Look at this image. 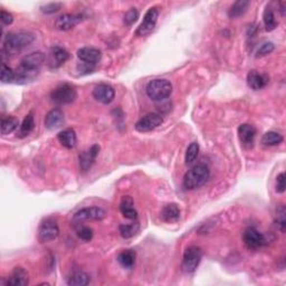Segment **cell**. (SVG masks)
I'll return each instance as SVG.
<instances>
[{
	"label": "cell",
	"mask_w": 286,
	"mask_h": 286,
	"mask_svg": "<svg viewBox=\"0 0 286 286\" xmlns=\"http://www.w3.org/2000/svg\"><path fill=\"white\" fill-rule=\"evenodd\" d=\"M44 62H45V55L42 51H33L24 56L21 65L15 72L16 82L25 84L27 82L33 81L37 76V73L39 74V69Z\"/></svg>",
	"instance_id": "obj_1"
},
{
	"label": "cell",
	"mask_w": 286,
	"mask_h": 286,
	"mask_svg": "<svg viewBox=\"0 0 286 286\" xmlns=\"http://www.w3.org/2000/svg\"><path fill=\"white\" fill-rule=\"evenodd\" d=\"M35 41V35L28 31H19V33H9L3 39L2 53L15 55L22 51L24 48L28 47Z\"/></svg>",
	"instance_id": "obj_2"
},
{
	"label": "cell",
	"mask_w": 286,
	"mask_h": 286,
	"mask_svg": "<svg viewBox=\"0 0 286 286\" xmlns=\"http://www.w3.org/2000/svg\"><path fill=\"white\" fill-rule=\"evenodd\" d=\"M210 170L205 164H198L188 170L184 177V187L187 190H194L207 184Z\"/></svg>",
	"instance_id": "obj_3"
},
{
	"label": "cell",
	"mask_w": 286,
	"mask_h": 286,
	"mask_svg": "<svg viewBox=\"0 0 286 286\" xmlns=\"http://www.w3.org/2000/svg\"><path fill=\"white\" fill-rule=\"evenodd\" d=\"M145 92L152 101L160 102L168 98L172 93V84L168 79L157 78L148 83Z\"/></svg>",
	"instance_id": "obj_4"
},
{
	"label": "cell",
	"mask_w": 286,
	"mask_h": 286,
	"mask_svg": "<svg viewBox=\"0 0 286 286\" xmlns=\"http://www.w3.org/2000/svg\"><path fill=\"white\" fill-rule=\"evenodd\" d=\"M202 258V250L197 246H190L185 250L184 258H182L181 268L185 273H193L200 264Z\"/></svg>",
	"instance_id": "obj_5"
},
{
	"label": "cell",
	"mask_w": 286,
	"mask_h": 286,
	"mask_svg": "<svg viewBox=\"0 0 286 286\" xmlns=\"http://www.w3.org/2000/svg\"><path fill=\"white\" fill-rule=\"evenodd\" d=\"M76 97H77L76 90L70 84L58 85L56 89L53 90V92L50 93L51 101L59 105L71 104V103H73L76 100Z\"/></svg>",
	"instance_id": "obj_6"
},
{
	"label": "cell",
	"mask_w": 286,
	"mask_h": 286,
	"mask_svg": "<svg viewBox=\"0 0 286 286\" xmlns=\"http://www.w3.org/2000/svg\"><path fill=\"white\" fill-rule=\"evenodd\" d=\"M59 235V227L56 220L53 218L44 219L38 228V239L41 243H48L56 239Z\"/></svg>",
	"instance_id": "obj_7"
},
{
	"label": "cell",
	"mask_w": 286,
	"mask_h": 286,
	"mask_svg": "<svg viewBox=\"0 0 286 286\" xmlns=\"http://www.w3.org/2000/svg\"><path fill=\"white\" fill-rule=\"evenodd\" d=\"M158 17H159V11L157 8H154V7L150 8V9L145 13L141 25L139 26L138 29L136 30L137 37H144V36H148L151 31L154 29V27H156Z\"/></svg>",
	"instance_id": "obj_8"
},
{
	"label": "cell",
	"mask_w": 286,
	"mask_h": 286,
	"mask_svg": "<svg viewBox=\"0 0 286 286\" xmlns=\"http://www.w3.org/2000/svg\"><path fill=\"white\" fill-rule=\"evenodd\" d=\"M243 238L246 247L248 249H258L263 247V246L267 243L266 237L263 234L258 232V230L254 227H249L246 229Z\"/></svg>",
	"instance_id": "obj_9"
},
{
	"label": "cell",
	"mask_w": 286,
	"mask_h": 286,
	"mask_svg": "<svg viewBox=\"0 0 286 286\" xmlns=\"http://www.w3.org/2000/svg\"><path fill=\"white\" fill-rule=\"evenodd\" d=\"M162 123H164V118L160 114L150 113L136 123V130L138 132H149V131L157 129Z\"/></svg>",
	"instance_id": "obj_10"
},
{
	"label": "cell",
	"mask_w": 286,
	"mask_h": 286,
	"mask_svg": "<svg viewBox=\"0 0 286 286\" xmlns=\"http://www.w3.org/2000/svg\"><path fill=\"white\" fill-rule=\"evenodd\" d=\"M105 210L101 207L83 208L74 214V221L82 222L84 220H102L105 217Z\"/></svg>",
	"instance_id": "obj_11"
},
{
	"label": "cell",
	"mask_w": 286,
	"mask_h": 286,
	"mask_svg": "<svg viewBox=\"0 0 286 286\" xmlns=\"http://www.w3.org/2000/svg\"><path fill=\"white\" fill-rule=\"evenodd\" d=\"M93 96L95 100L103 104H110L114 100L115 91L112 86L107 84H98L94 87Z\"/></svg>",
	"instance_id": "obj_12"
},
{
	"label": "cell",
	"mask_w": 286,
	"mask_h": 286,
	"mask_svg": "<svg viewBox=\"0 0 286 286\" xmlns=\"http://www.w3.org/2000/svg\"><path fill=\"white\" fill-rule=\"evenodd\" d=\"M257 131L254 128L252 124H241L238 128V137H239V140L241 142V144L246 148H253L254 143H255V138H256Z\"/></svg>",
	"instance_id": "obj_13"
},
{
	"label": "cell",
	"mask_w": 286,
	"mask_h": 286,
	"mask_svg": "<svg viewBox=\"0 0 286 286\" xmlns=\"http://www.w3.org/2000/svg\"><path fill=\"white\" fill-rule=\"evenodd\" d=\"M77 57L79 61L86 63V64L96 65L101 61L102 54L101 50L94 48V47H83L77 50Z\"/></svg>",
	"instance_id": "obj_14"
},
{
	"label": "cell",
	"mask_w": 286,
	"mask_h": 286,
	"mask_svg": "<svg viewBox=\"0 0 286 286\" xmlns=\"http://www.w3.org/2000/svg\"><path fill=\"white\" fill-rule=\"evenodd\" d=\"M98 152H100V146L97 144H94L89 150L83 151L79 154V166H81V169L83 171H89L91 167L93 166Z\"/></svg>",
	"instance_id": "obj_15"
},
{
	"label": "cell",
	"mask_w": 286,
	"mask_h": 286,
	"mask_svg": "<svg viewBox=\"0 0 286 286\" xmlns=\"http://www.w3.org/2000/svg\"><path fill=\"white\" fill-rule=\"evenodd\" d=\"M82 21V16L81 15H75V14H65L59 16L56 19V23H55V27L58 30H71L73 29L77 24L81 23Z\"/></svg>",
	"instance_id": "obj_16"
},
{
	"label": "cell",
	"mask_w": 286,
	"mask_h": 286,
	"mask_svg": "<svg viewBox=\"0 0 286 286\" xmlns=\"http://www.w3.org/2000/svg\"><path fill=\"white\" fill-rule=\"evenodd\" d=\"M268 81L269 78L267 75L257 71H250L247 74V84L254 91L264 89L268 84Z\"/></svg>",
	"instance_id": "obj_17"
},
{
	"label": "cell",
	"mask_w": 286,
	"mask_h": 286,
	"mask_svg": "<svg viewBox=\"0 0 286 286\" xmlns=\"http://www.w3.org/2000/svg\"><path fill=\"white\" fill-rule=\"evenodd\" d=\"M70 58V54L62 47H54L49 53V66L51 69H58Z\"/></svg>",
	"instance_id": "obj_18"
},
{
	"label": "cell",
	"mask_w": 286,
	"mask_h": 286,
	"mask_svg": "<svg viewBox=\"0 0 286 286\" xmlns=\"http://www.w3.org/2000/svg\"><path fill=\"white\" fill-rule=\"evenodd\" d=\"M64 123V113L59 109H53L47 113L45 118V126L48 130H56Z\"/></svg>",
	"instance_id": "obj_19"
},
{
	"label": "cell",
	"mask_w": 286,
	"mask_h": 286,
	"mask_svg": "<svg viewBox=\"0 0 286 286\" xmlns=\"http://www.w3.org/2000/svg\"><path fill=\"white\" fill-rule=\"evenodd\" d=\"M27 284H28V275L23 267H16L11 273L9 280L7 281V285L11 286H26Z\"/></svg>",
	"instance_id": "obj_20"
},
{
	"label": "cell",
	"mask_w": 286,
	"mask_h": 286,
	"mask_svg": "<svg viewBox=\"0 0 286 286\" xmlns=\"http://www.w3.org/2000/svg\"><path fill=\"white\" fill-rule=\"evenodd\" d=\"M57 139L58 141L62 143L63 146H65L67 149H73L75 148L77 142V138L76 134H75V131L72 129H66L61 131L57 134Z\"/></svg>",
	"instance_id": "obj_21"
},
{
	"label": "cell",
	"mask_w": 286,
	"mask_h": 286,
	"mask_svg": "<svg viewBox=\"0 0 286 286\" xmlns=\"http://www.w3.org/2000/svg\"><path fill=\"white\" fill-rule=\"evenodd\" d=\"M120 210L123 216L128 219L136 220L138 218V212L133 207V199L130 196L123 197L120 204Z\"/></svg>",
	"instance_id": "obj_22"
},
{
	"label": "cell",
	"mask_w": 286,
	"mask_h": 286,
	"mask_svg": "<svg viewBox=\"0 0 286 286\" xmlns=\"http://www.w3.org/2000/svg\"><path fill=\"white\" fill-rule=\"evenodd\" d=\"M161 216L167 222H176L180 218V209L177 204H169L162 209Z\"/></svg>",
	"instance_id": "obj_23"
},
{
	"label": "cell",
	"mask_w": 286,
	"mask_h": 286,
	"mask_svg": "<svg viewBox=\"0 0 286 286\" xmlns=\"http://www.w3.org/2000/svg\"><path fill=\"white\" fill-rule=\"evenodd\" d=\"M250 1H248V0H238V1L234 2L233 6L229 8L228 16L230 18L240 17L241 15H244L246 13V10L248 9Z\"/></svg>",
	"instance_id": "obj_24"
},
{
	"label": "cell",
	"mask_w": 286,
	"mask_h": 286,
	"mask_svg": "<svg viewBox=\"0 0 286 286\" xmlns=\"http://www.w3.org/2000/svg\"><path fill=\"white\" fill-rule=\"evenodd\" d=\"M35 128V120H34V114L28 113L26 115V118L24 119V121L21 125V129L18 131V137L19 138H25L33 132Z\"/></svg>",
	"instance_id": "obj_25"
},
{
	"label": "cell",
	"mask_w": 286,
	"mask_h": 286,
	"mask_svg": "<svg viewBox=\"0 0 286 286\" xmlns=\"http://www.w3.org/2000/svg\"><path fill=\"white\" fill-rule=\"evenodd\" d=\"M118 262L124 268H132L136 264V252L131 249L124 250V252L119 254Z\"/></svg>",
	"instance_id": "obj_26"
},
{
	"label": "cell",
	"mask_w": 286,
	"mask_h": 286,
	"mask_svg": "<svg viewBox=\"0 0 286 286\" xmlns=\"http://www.w3.org/2000/svg\"><path fill=\"white\" fill-rule=\"evenodd\" d=\"M91 282L90 275L84 272H75L70 276L67 284L70 286H86Z\"/></svg>",
	"instance_id": "obj_27"
},
{
	"label": "cell",
	"mask_w": 286,
	"mask_h": 286,
	"mask_svg": "<svg viewBox=\"0 0 286 286\" xmlns=\"http://www.w3.org/2000/svg\"><path fill=\"white\" fill-rule=\"evenodd\" d=\"M263 21H264L265 29L267 31L274 30L277 27V25H279V23L276 22L275 15H274V11L271 6H266L264 14H263Z\"/></svg>",
	"instance_id": "obj_28"
},
{
	"label": "cell",
	"mask_w": 286,
	"mask_h": 286,
	"mask_svg": "<svg viewBox=\"0 0 286 286\" xmlns=\"http://www.w3.org/2000/svg\"><path fill=\"white\" fill-rule=\"evenodd\" d=\"M19 121L14 117H8L1 119V133L3 136L10 134L18 128Z\"/></svg>",
	"instance_id": "obj_29"
},
{
	"label": "cell",
	"mask_w": 286,
	"mask_h": 286,
	"mask_svg": "<svg viewBox=\"0 0 286 286\" xmlns=\"http://www.w3.org/2000/svg\"><path fill=\"white\" fill-rule=\"evenodd\" d=\"M282 141H283L282 134H280L279 132H275V131H268V132H266L263 138H262V143L267 146L277 145L282 143Z\"/></svg>",
	"instance_id": "obj_30"
},
{
	"label": "cell",
	"mask_w": 286,
	"mask_h": 286,
	"mask_svg": "<svg viewBox=\"0 0 286 286\" xmlns=\"http://www.w3.org/2000/svg\"><path fill=\"white\" fill-rule=\"evenodd\" d=\"M140 229V225L139 222H132V224H125V225H120L119 227V232H120V235L128 239V238L133 237Z\"/></svg>",
	"instance_id": "obj_31"
},
{
	"label": "cell",
	"mask_w": 286,
	"mask_h": 286,
	"mask_svg": "<svg viewBox=\"0 0 286 286\" xmlns=\"http://www.w3.org/2000/svg\"><path fill=\"white\" fill-rule=\"evenodd\" d=\"M198 153H199V144L197 142L190 143V145L186 151V165H192L198 157Z\"/></svg>",
	"instance_id": "obj_32"
},
{
	"label": "cell",
	"mask_w": 286,
	"mask_h": 286,
	"mask_svg": "<svg viewBox=\"0 0 286 286\" xmlns=\"http://www.w3.org/2000/svg\"><path fill=\"white\" fill-rule=\"evenodd\" d=\"M0 79L2 83H11L15 81V72L7 66L5 63L1 64V72H0Z\"/></svg>",
	"instance_id": "obj_33"
},
{
	"label": "cell",
	"mask_w": 286,
	"mask_h": 286,
	"mask_svg": "<svg viewBox=\"0 0 286 286\" xmlns=\"http://www.w3.org/2000/svg\"><path fill=\"white\" fill-rule=\"evenodd\" d=\"M76 234L84 241H90L93 238V230L90 227H87V226H82L81 224L76 227Z\"/></svg>",
	"instance_id": "obj_34"
},
{
	"label": "cell",
	"mask_w": 286,
	"mask_h": 286,
	"mask_svg": "<svg viewBox=\"0 0 286 286\" xmlns=\"http://www.w3.org/2000/svg\"><path fill=\"white\" fill-rule=\"evenodd\" d=\"M139 16H140V14H139V11L136 8H131V9L126 11V14L124 15V23L128 26L133 25V24L138 21Z\"/></svg>",
	"instance_id": "obj_35"
},
{
	"label": "cell",
	"mask_w": 286,
	"mask_h": 286,
	"mask_svg": "<svg viewBox=\"0 0 286 286\" xmlns=\"http://www.w3.org/2000/svg\"><path fill=\"white\" fill-rule=\"evenodd\" d=\"M277 227L280 228L282 233H285L286 228V218H285V208L284 206H282L280 210H277Z\"/></svg>",
	"instance_id": "obj_36"
},
{
	"label": "cell",
	"mask_w": 286,
	"mask_h": 286,
	"mask_svg": "<svg viewBox=\"0 0 286 286\" xmlns=\"http://www.w3.org/2000/svg\"><path fill=\"white\" fill-rule=\"evenodd\" d=\"M275 48V46H274L273 43H265L262 45L260 48H258L257 53H256V57H263L266 56V55L271 54L272 51Z\"/></svg>",
	"instance_id": "obj_37"
},
{
	"label": "cell",
	"mask_w": 286,
	"mask_h": 286,
	"mask_svg": "<svg viewBox=\"0 0 286 286\" xmlns=\"http://www.w3.org/2000/svg\"><path fill=\"white\" fill-rule=\"evenodd\" d=\"M62 8V3L61 2H51V3H47V5L42 7V11L44 14H54L57 13V11Z\"/></svg>",
	"instance_id": "obj_38"
},
{
	"label": "cell",
	"mask_w": 286,
	"mask_h": 286,
	"mask_svg": "<svg viewBox=\"0 0 286 286\" xmlns=\"http://www.w3.org/2000/svg\"><path fill=\"white\" fill-rule=\"evenodd\" d=\"M285 174L282 172L276 178V191L283 193L285 191Z\"/></svg>",
	"instance_id": "obj_39"
},
{
	"label": "cell",
	"mask_w": 286,
	"mask_h": 286,
	"mask_svg": "<svg viewBox=\"0 0 286 286\" xmlns=\"http://www.w3.org/2000/svg\"><path fill=\"white\" fill-rule=\"evenodd\" d=\"M0 21H1L3 25H10L14 22L13 15L7 13L5 10H1V13H0Z\"/></svg>",
	"instance_id": "obj_40"
},
{
	"label": "cell",
	"mask_w": 286,
	"mask_h": 286,
	"mask_svg": "<svg viewBox=\"0 0 286 286\" xmlns=\"http://www.w3.org/2000/svg\"><path fill=\"white\" fill-rule=\"evenodd\" d=\"M77 69L81 72H85V73H92L95 69V65L86 64V63H82L81 65L77 66Z\"/></svg>",
	"instance_id": "obj_41"
},
{
	"label": "cell",
	"mask_w": 286,
	"mask_h": 286,
	"mask_svg": "<svg viewBox=\"0 0 286 286\" xmlns=\"http://www.w3.org/2000/svg\"><path fill=\"white\" fill-rule=\"evenodd\" d=\"M281 5V13H282V16H285V9H284V6H285V2H281L280 3Z\"/></svg>",
	"instance_id": "obj_42"
}]
</instances>
